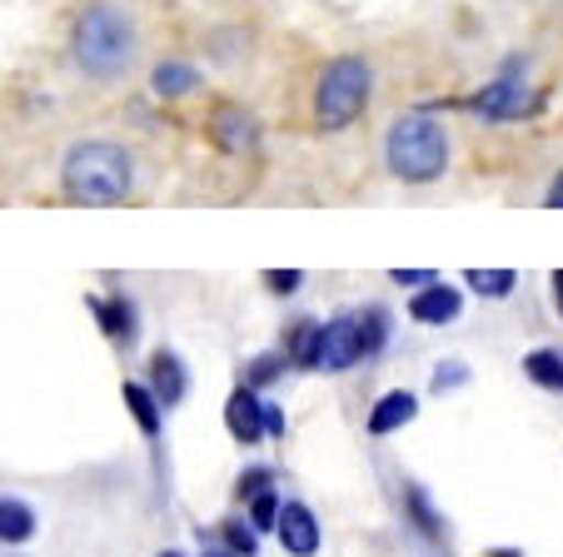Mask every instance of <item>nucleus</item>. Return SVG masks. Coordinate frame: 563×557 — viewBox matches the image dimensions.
<instances>
[{"mask_svg":"<svg viewBox=\"0 0 563 557\" xmlns=\"http://www.w3.org/2000/svg\"><path fill=\"white\" fill-rule=\"evenodd\" d=\"M140 60V21L120 0H90L70 25V65L96 85H115Z\"/></svg>","mask_w":563,"mask_h":557,"instance_id":"1","label":"nucleus"},{"mask_svg":"<svg viewBox=\"0 0 563 557\" xmlns=\"http://www.w3.org/2000/svg\"><path fill=\"white\" fill-rule=\"evenodd\" d=\"M60 190L75 204H120L135 190V155L120 140H75L60 159Z\"/></svg>","mask_w":563,"mask_h":557,"instance_id":"2","label":"nucleus"},{"mask_svg":"<svg viewBox=\"0 0 563 557\" xmlns=\"http://www.w3.org/2000/svg\"><path fill=\"white\" fill-rule=\"evenodd\" d=\"M449 159H454V140L449 125L429 110H409V115H394L384 130V169L405 185H434L444 179Z\"/></svg>","mask_w":563,"mask_h":557,"instance_id":"3","label":"nucleus"},{"mask_svg":"<svg viewBox=\"0 0 563 557\" xmlns=\"http://www.w3.org/2000/svg\"><path fill=\"white\" fill-rule=\"evenodd\" d=\"M374 100V65L364 55H334L314 80V125L340 135L369 110Z\"/></svg>","mask_w":563,"mask_h":557,"instance_id":"4","label":"nucleus"},{"mask_svg":"<svg viewBox=\"0 0 563 557\" xmlns=\"http://www.w3.org/2000/svg\"><path fill=\"white\" fill-rule=\"evenodd\" d=\"M468 110H474L478 120H494V125H509V120L533 115V110H539V90L529 85V60H519V55L504 60V70L468 100Z\"/></svg>","mask_w":563,"mask_h":557,"instance_id":"5","label":"nucleus"},{"mask_svg":"<svg viewBox=\"0 0 563 557\" xmlns=\"http://www.w3.org/2000/svg\"><path fill=\"white\" fill-rule=\"evenodd\" d=\"M279 547H285L289 557H314L319 543H324V527H319L314 508L299 503V498H289L285 508H279Z\"/></svg>","mask_w":563,"mask_h":557,"instance_id":"6","label":"nucleus"},{"mask_svg":"<svg viewBox=\"0 0 563 557\" xmlns=\"http://www.w3.org/2000/svg\"><path fill=\"white\" fill-rule=\"evenodd\" d=\"M224 428H230V438L240 443V448H255L260 438H269L265 433V399H260L250 383H240V389L224 399Z\"/></svg>","mask_w":563,"mask_h":557,"instance_id":"7","label":"nucleus"},{"mask_svg":"<svg viewBox=\"0 0 563 557\" xmlns=\"http://www.w3.org/2000/svg\"><path fill=\"white\" fill-rule=\"evenodd\" d=\"M205 130H210V140L224 149V155H245V149L260 145V125L245 105H214Z\"/></svg>","mask_w":563,"mask_h":557,"instance_id":"8","label":"nucleus"},{"mask_svg":"<svg viewBox=\"0 0 563 557\" xmlns=\"http://www.w3.org/2000/svg\"><path fill=\"white\" fill-rule=\"evenodd\" d=\"M364 358V344H360V324H354V309L350 314H334L330 324H324V374H344V368H354Z\"/></svg>","mask_w":563,"mask_h":557,"instance_id":"9","label":"nucleus"},{"mask_svg":"<svg viewBox=\"0 0 563 557\" xmlns=\"http://www.w3.org/2000/svg\"><path fill=\"white\" fill-rule=\"evenodd\" d=\"M150 393L159 399V409L165 413L190 393V374H185L180 354H170V348H155V354H150Z\"/></svg>","mask_w":563,"mask_h":557,"instance_id":"10","label":"nucleus"},{"mask_svg":"<svg viewBox=\"0 0 563 557\" xmlns=\"http://www.w3.org/2000/svg\"><path fill=\"white\" fill-rule=\"evenodd\" d=\"M459 309H464V294H459L454 285H444V279H434L429 289H419L415 299H409V319L415 324H449V319H459Z\"/></svg>","mask_w":563,"mask_h":557,"instance_id":"11","label":"nucleus"},{"mask_svg":"<svg viewBox=\"0 0 563 557\" xmlns=\"http://www.w3.org/2000/svg\"><path fill=\"white\" fill-rule=\"evenodd\" d=\"M205 85V75H200V65H190V60H159L155 70H150V90H155L159 100H185V96H195Z\"/></svg>","mask_w":563,"mask_h":557,"instance_id":"12","label":"nucleus"},{"mask_svg":"<svg viewBox=\"0 0 563 557\" xmlns=\"http://www.w3.org/2000/svg\"><path fill=\"white\" fill-rule=\"evenodd\" d=\"M419 419V399L409 389H389L379 403L369 409V433L374 438H389V433H399L405 423Z\"/></svg>","mask_w":563,"mask_h":557,"instance_id":"13","label":"nucleus"},{"mask_svg":"<svg viewBox=\"0 0 563 557\" xmlns=\"http://www.w3.org/2000/svg\"><path fill=\"white\" fill-rule=\"evenodd\" d=\"M120 399H125L130 419H135V428L145 433V438H159V428H165V409H159V399L150 393V383H120Z\"/></svg>","mask_w":563,"mask_h":557,"instance_id":"14","label":"nucleus"},{"mask_svg":"<svg viewBox=\"0 0 563 557\" xmlns=\"http://www.w3.org/2000/svg\"><path fill=\"white\" fill-rule=\"evenodd\" d=\"M90 309H96L100 328H106V338H115V344H135V304H130L125 294H110V299H90Z\"/></svg>","mask_w":563,"mask_h":557,"instance_id":"15","label":"nucleus"},{"mask_svg":"<svg viewBox=\"0 0 563 557\" xmlns=\"http://www.w3.org/2000/svg\"><path fill=\"white\" fill-rule=\"evenodd\" d=\"M285 354L295 368H319L324 364V324H319V319H299V324L289 328Z\"/></svg>","mask_w":563,"mask_h":557,"instance_id":"16","label":"nucleus"},{"mask_svg":"<svg viewBox=\"0 0 563 557\" xmlns=\"http://www.w3.org/2000/svg\"><path fill=\"white\" fill-rule=\"evenodd\" d=\"M405 517L415 523L419 537H429V543H444V537H449L444 517L434 513V503H429V493L419 483H405Z\"/></svg>","mask_w":563,"mask_h":557,"instance_id":"17","label":"nucleus"},{"mask_svg":"<svg viewBox=\"0 0 563 557\" xmlns=\"http://www.w3.org/2000/svg\"><path fill=\"white\" fill-rule=\"evenodd\" d=\"M523 379L543 393H563V348H533V354H523Z\"/></svg>","mask_w":563,"mask_h":557,"instance_id":"18","label":"nucleus"},{"mask_svg":"<svg viewBox=\"0 0 563 557\" xmlns=\"http://www.w3.org/2000/svg\"><path fill=\"white\" fill-rule=\"evenodd\" d=\"M35 537V508L21 503V498H0V543L21 547Z\"/></svg>","mask_w":563,"mask_h":557,"instance_id":"19","label":"nucleus"},{"mask_svg":"<svg viewBox=\"0 0 563 557\" xmlns=\"http://www.w3.org/2000/svg\"><path fill=\"white\" fill-rule=\"evenodd\" d=\"M354 324H360L364 358H374L384 344H389V309H384V304H364V309H354Z\"/></svg>","mask_w":563,"mask_h":557,"instance_id":"20","label":"nucleus"},{"mask_svg":"<svg viewBox=\"0 0 563 557\" xmlns=\"http://www.w3.org/2000/svg\"><path fill=\"white\" fill-rule=\"evenodd\" d=\"M464 285L478 289L484 299H509L514 285H519V274H514V269H468Z\"/></svg>","mask_w":563,"mask_h":557,"instance_id":"21","label":"nucleus"},{"mask_svg":"<svg viewBox=\"0 0 563 557\" xmlns=\"http://www.w3.org/2000/svg\"><path fill=\"white\" fill-rule=\"evenodd\" d=\"M220 537H224V553L234 557H255L260 553V533L250 517H230V523H220Z\"/></svg>","mask_w":563,"mask_h":557,"instance_id":"22","label":"nucleus"},{"mask_svg":"<svg viewBox=\"0 0 563 557\" xmlns=\"http://www.w3.org/2000/svg\"><path fill=\"white\" fill-rule=\"evenodd\" d=\"M285 364H289V354H260V358H250V368H245V383L250 389H269V383L285 374Z\"/></svg>","mask_w":563,"mask_h":557,"instance_id":"23","label":"nucleus"},{"mask_svg":"<svg viewBox=\"0 0 563 557\" xmlns=\"http://www.w3.org/2000/svg\"><path fill=\"white\" fill-rule=\"evenodd\" d=\"M279 508H285V498L269 488V493L250 498V523H255V533H275L279 527Z\"/></svg>","mask_w":563,"mask_h":557,"instance_id":"24","label":"nucleus"},{"mask_svg":"<svg viewBox=\"0 0 563 557\" xmlns=\"http://www.w3.org/2000/svg\"><path fill=\"white\" fill-rule=\"evenodd\" d=\"M275 488V468H250V474H240V483H234V493L245 498H260V493H269Z\"/></svg>","mask_w":563,"mask_h":557,"instance_id":"25","label":"nucleus"},{"mask_svg":"<svg viewBox=\"0 0 563 557\" xmlns=\"http://www.w3.org/2000/svg\"><path fill=\"white\" fill-rule=\"evenodd\" d=\"M459 383H468V368L459 364V358H449V364L434 368V383H429V389H434V393H449V389H459Z\"/></svg>","mask_w":563,"mask_h":557,"instance_id":"26","label":"nucleus"},{"mask_svg":"<svg viewBox=\"0 0 563 557\" xmlns=\"http://www.w3.org/2000/svg\"><path fill=\"white\" fill-rule=\"evenodd\" d=\"M260 279H265V285L275 289V294H295V289L305 285V274H299V269H265Z\"/></svg>","mask_w":563,"mask_h":557,"instance_id":"27","label":"nucleus"},{"mask_svg":"<svg viewBox=\"0 0 563 557\" xmlns=\"http://www.w3.org/2000/svg\"><path fill=\"white\" fill-rule=\"evenodd\" d=\"M389 279L394 285H409V289H429L439 274L434 269H389Z\"/></svg>","mask_w":563,"mask_h":557,"instance_id":"28","label":"nucleus"},{"mask_svg":"<svg viewBox=\"0 0 563 557\" xmlns=\"http://www.w3.org/2000/svg\"><path fill=\"white\" fill-rule=\"evenodd\" d=\"M285 428H289V423H285V409L265 399V433H269V438H285Z\"/></svg>","mask_w":563,"mask_h":557,"instance_id":"29","label":"nucleus"},{"mask_svg":"<svg viewBox=\"0 0 563 557\" xmlns=\"http://www.w3.org/2000/svg\"><path fill=\"white\" fill-rule=\"evenodd\" d=\"M543 204H549V210H563V169L549 179V194H543Z\"/></svg>","mask_w":563,"mask_h":557,"instance_id":"30","label":"nucleus"},{"mask_svg":"<svg viewBox=\"0 0 563 557\" xmlns=\"http://www.w3.org/2000/svg\"><path fill=\"white\" fill-rule=\"evenodd\" d=\"M549 285H553V309H559V314H563V269H553V279H549Z\"/></svg>","mask_w":563,"mask_h":557,"instance_id":"31","label":"nucleus"},{"mask_svg":"<svg viewBox=\"0 0 563 557\" xmlns=\"http://www.w3.org/2000/svg\"><path fill=\"white\" fill-rule=\"evenodd\" d=\"M489 557H523V553H519V547H494Z\"/></svg>","mask_w":563,"mask_h":557,"instance_id":"32","label":"nucleus"},{"mask_svg":"<svg viewBox=\"0 0 563 557\" xmlns=\"http://www.w3.org/2000/svg\"><path fill=\"white\" fill-rule=\"evenodd\" d=\"M205 557H234V553H205Z\"/></svg>","mask_w":563,"mask_h":557,"instance_id":"33","label":"nucleus"},{"mask_svg":"<svg viewBox=\"0 0 563 557\" xmlns=\"http://www.w3.org/2000/svg\"><path fill=\"white\" fill-rule=\"evenodd\" d=\"M159 557H180V553H159Z\"/></svg>","mask_w":563,"mask_h":557,"instance_id":"34","label":"nucleus"}]
</instances>
